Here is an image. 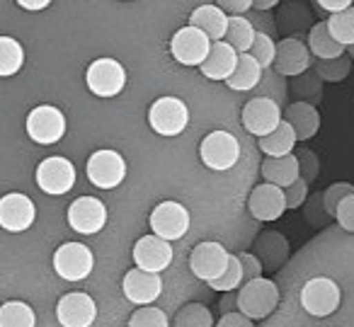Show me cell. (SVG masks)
I'll use <instances>...</instances> for the list:
<instances>
[{
    "mask_svg": "<svg viewBox=\"0 0 354 327\" xmlns=\"http://www.w3.org/2000/svg\"><path fill=\"white\" fill-rule=\"evenodd\" d=\"M189 124V109L180 97H158L156 102L148 107V127L158 133V136L175 138L187 129Z\"/></svg>",
    "mask_w": 354,
    "mask_h": 327,
    "instance_id": "cell-1",
    "label": "cell"
},
{
    "mask_svg": "<svg viewBox=\"0 0 354 327\" xmlns=\"http://www.w3.org/2000/svg\"><path fill=\"white\" fill-rule=\"evenodd\" d=\"M277 306H279V288L272 279H252L238 291V310L245 312L252 320H262V317L272 315Z\"/></svg>",
    "mask_w": 354,
    "mask_h": 327,
    "instance_id": "cell-2",
    "label": "cell"
},
{
    "mask_svg": "<svg viewBox=\"0 0 354 327\" xmlns=\"http://www.w3.org/2000/svg\"><path fill=\"white\" fill-rule=\"evenodd\" d=\"M199 158L214 172H226L241 160V141L231 131H212L199 146Z\"/></svg>",
    "mask_w": 354,
    "mask_h": 327,
    "instance_id": "cell-3",
    "label": "cell"
},
{
    "mask_svg": "<svg viewBox=\"0 0 354 327\" xmlns=\"http://www.w3.org/2000/svg\"><path fill=\"white\" fill-rule=\"evenodd\" d=\"M35 182L44 194L64 196L75 185V165L64 156H49L37 165Z\"/></svg>",
    "mask_w": 354,
    "mask_h": 327,
    "instance_id": "cell-4",
    "label": "cell"
},
{
    "mask_svg": "<svg viewBox=\"0 0 354 327\" xmlns=\"http://www.w3.org/2000/svg\"><path fill=\"white\" fill-rule=\"evenodd\" d=\"M85 175H88L90 185L97 189H117L127 177V160L122 158V153L102 148L88 158Z\"/></svg>",
    "mask_w": 354,
    "mask_h": 327,
    "instance_id": "cell-5",
    "label": "cell"
},
{
    "mask_svg": "<svg viewBox=\"0 0 354 327\" xmlns=\"http://www.w3.org/2000/svg\"><path fill=\"white\" fill-rule=\"evenodd\" d=\"M342 291L339 286L328 277L308 279L301 288V306L308 315L313 317H328L339 308Z\"/></svg>",
    "mask_w": 354,
    "mask_h": 327,
    "instance_id": "cell-6",
    "label": "cell"
},
{
    "mask_svg": "<svg viewBox=\"0 0 354 327\" xmlns=\"http://www.w3.org/2000/svg\"><path fill=\"white\" fill-rule=\"evenodd\" d=\"M241 122L250 136L265 138L284 122V112L272 97L260 95V97H252L250 102H245V107L241 112Z\"/></svg>",
    "mask_w": 354,
    "mask_h": 327,
    "instance_id": "cell-7",
    "label": "cell"
},
{
    "mask_svg": "<svg viewBox=\"0 0 354 327\" xmlns=\"http://www.w3.org/2000/svg\"><path fill=\"white\" fill-rule=\"evenodd\" d=\"M27 136L39 146H54L66 136V117L54 104H39L27 114Z\"/></svg>",
    "mask_w": 354,
    "mask_h": 327,
    "instance_id": "cell-8",
    "label": "cell"
},
{
    "mask_svg": "<svg viewBox=\"0 0 354 327\" xmlns=\"http://www.w3.org/2000/svg\"><path fill=\"white\" fill-rule=\"evenodd\" d=\"M85 83H88V90L95 97H117L127 85V71L117 59H97L88 66Z\"/></svg>",
    "mask_w": 354,
    "mask_h": 327,
    "instance_id": "cell-9",
    "label": "cell"
},
{
    "mask_svg": "<svg viewBox=\"0 0 354 327\" xmlns=\"http://www.w3.org/2000/svg\"><path fill=\"white\" fill-rule=\"evenodd\" d=\"M231 262V252L216 240H204V243L194 245L189 252V272L199 279V281H214L228 269Z\"/></svg>",
    "mask_w": 354,
    "mask_h": 327,
    "instance_id": "cell-10",
    "label": "cell"
},
{
    "mask_svg": "<svg viewBox=\"0 0 354 327\" xmlns=\"http://www.w3.org/2000/svg\"><path fill=\"white\" fill-rule=\"evenodd\" d=\"M95 254L83 243H64L54 252V272L64 281H83L93 274Z\"/></svg>",
    "mask_w": 354,
    "mask_h": 327,
    "instance_id": "cell-11",
    "label": "cell"
},
{
    "mask_svg": "<svg viewBox=\"0 0 354 327\" xmlns=\"http://www.w3.org/2000/svg\"><path fill=\"white\" fill-rule=\"evenodd\" d=\"M148 225L156 235L170 240H183L189 230V211L180 201H160L148 216Z\"/></svg>",
    "mask_w": 354,
    "mask_h": 327,
    "instance_id": "cell-12",
    "label": "cell"
},
{
    "mask_svg": "<svg viewBox=\"0 0 354 327\" xmlns=\"http://www.w3.org/2000/svg\"><path fill=\"white\" fill-rule=\"evenodd\" d=\"M214 41L204 35L202 30L187 25L183 30H177L170 39V54L177 64L183 66H202L207 61L209 51H212Z\"/></svg>",
    "mask_w": 354,
    "mask_h": 327,
    "instance_id": "cell-13",
    "label": "cell"
},
{
    "mask_svg": "<svg viewBox=\"0 0 354 327\" xmlns=\"http://www.w3.org/2000/svg\"><path fill=\"white\" fill-rule=\"evenodd\" d=\"M66 218L78 235H97L107 223V206L97 196H78L68 206Z\"/></svg>",
    "mask_w": 354,
    "mask_h": 327,
    "instance_id": "cell-14",
    "label": "cell"
},
{
    "mask_svg": "<svg viewBox=\"0 0 354 327\" xmlns=\"http://www.w3.org/2000/svg\"><path fill=\"white\" fill-rule=\"evenodd\" d=\"M248 211H250L252 218L262 221V223H272V221H279L281 216L289 211L286 206V194L281 187L270 185V182H262L248 196Z\"/></svg>",
    "mask_w": 354,
    "mask_h": 327,
    "instance_id": "cell-15",
    "label": "cell"
},
{
    "mask_svg": "<svg viewBox=\"0 0 354 327\" xmlns=\"http://www.w3.org/2000/svg\"><path fill=\"white\" fill-rule=\"evenodd\" d=\"M56 317L64 327H90L97 320V303L90 293L71 291L59 298Z\"/></svg>",
    "mask_w": 354,
    "mask_h": 327,
    "instance_id": "cell-16",
    "label": "cell"
},
{
    "mask_svg": "<svg viewBox=\"0 0 354 327\" xmlns=\"http://www.w3.org/2000/svg\"><path fill=\"white\" fill-rule=\"evenodd\" d=\"M131 257H133V264L146 272H165L172 262V245L170 240L160 238V235L151 233V235H143V238L136 240L131 250Z\"/></svg>",
    "mask_w": 354,
    "mask_h": 327,
    "instance_id": "cell-17",
    "label": "cell"
},
{
    "mask_svg": "<svg viewBox=\"0 0 354 327\" xmlns=\"http://www.w3.org/2000/svg\"><path fill=\"white\" fill-rule=\"evenodd\" d=\"M37 218L35 201L22 191H10L0 199V225L8 233H25Z\"/></svg>",
    "mask_w": 354,
    "mask_h": 327,
    "instance_id": "cell-18",
    "label": "cell"
},
{
    "mask_svg": "<svg viewBox=\"0 0 354 327\" xmlns=\"http://www.w3.org/2000/svg\"><path fill=\"white\" fill-rule=\"evenodd\" d=\"M122 291L127 296V301H131L133 306H151L162 293V279L156 272H146L141 267H133L124 277Z\"/></svg>",
    "mask_w": 354,
    "mask_h": 327,
    "instance_id": "cell-19",
    "label": "cell"
},
{
    "mask_svg": "<svg viewBox=\"0 0 354 327\" xmlns=\"http://www.w3.org/2000/svg\"><path fill=\"white\" fill-rule=\"evenodd\" d=\"M310 68V49L308 44L286 37L277 44V59H274V71L286 78H299Z\"/></svg>",
    "mask_w": 354,
    "mask_h": 327,
    "instance_id": "cell-20",
    "label": "cell"
},
{
    "mask_svg": "<svg viewBox=\"0 0 354 327\" xmlns=\"http://www.w3.org/2000/svg\"><path fill=\"white\" fill-rule=\"evenodd\" d=\"M238 61H241V54L233 49L228 41H214L212 51H209L207 61L199 66L204 78L209 80H223L226 83L238 68Z\"/></svg>",
    "mask_w": 354,
    "mask_h": 327,
    "instance_id": "cell-21",
    "label": "cell"
},
{
    "mask_svg": "<svg viewBox=\"0 0 354 327\" xmlns=\"http://www.w3.org/2000/svg\"><path fill=\"white\" fill-rule=\"evenodd\" d=\"M228 22H231V15H228L226 10H221L218 6H212V3L194 8L192 15H189V25L197 27V30H202L212 41L226 39Z\"/></svg>",
    "mask_w": 354,
    "mask_h": 327,
    "instance_id": "cell-22",
    "label": "cell"
},
{
    "mask_svg": "<svg viewBox=\"0 0 354 327\" xmlns=\"http://www.w3.org/2000/svg\"><path fill=\"white\" fill-rule=\"evenodd\" d=\"M260 170H262L265 182L286 189V187H291L301 177V162H299V156H294V153L284 158H265Z\"/></svg>",
    "mask_w": 354,
    "mask_h": 327,
    "instance_id": "cell-23",
    "label": "cell"
},
{
    "mask_svg": "<svg viewBox=\"0 0 354 327\" xmlns=\"http://www.w3.org/2000/svg\"><path fill=\"white\" fill-rule=\"evenodd\" d=\"M284 119L296 129V136H299V141H310V138H313L315 133H318V129H320L318 109H315V104L304 102V100H299V102H291L289 107H286V112H284Z\"/></svg>",
    "mask_w": 354,
    "mask_h": 327,
    "instance_id": "cell-24",
    "label": "cell"
},
{
    "mask_svg": "<svg viewBox=\"0 0 354 327\" xmlns=\"http://www.w3.org/2000/svg\"><path fill=\"white\" fill-rule=\"evenodd\" d=\"M308 49L310 54L315 56L318 61H325V59H337V56H344V49L333 35H330V27L328 22H318L308 30Z\"/></svg>",
    "mask_w": 354,
    "mask_h": 327,
    "instance_id": "cell-25",
    "label": "cell"
},
{
    "mask_svg": "<svg viewBox=\"0 0 354 327\" xmlns=\"http://www.w3.org/2000/svg\"><path fill=\"white\" fill-rule=\"evenodd\" d=\"M296 143H299L296 129L284 119L270 136L260 138V151L265 153L267 158H284V156H291V153H294Z\"/></svg>",
    "mask_w": 354,
    "mask_h": 327,
    "instance_id": "cell-26",
    "label": "cell"
},
{
    "mask_svg": "<svg viewBox=\"0 0 354 327\" xmlns=\"http://www.w3.org/2000/svg\"><path fill=\"white\" fill-rule=\"evenodd\" d=\"M255 254L262 259L265 267L277 269L289 257V243L281 233H262L255 243Z\"/></svg>",
    "mask_w": 354,
    "mask_h": 327,
    "instance_id": "cell-27",
    "label": "cell"
},
{
    "mask_svg": "<svg viewBox=\"0 0 354 327\" xmlns=\"http://www.w3.org/2000/svg\"><path fill=\"white\" fill-rule=\"evenodd\" d=\"M262 66L252 59V54H241V61H238V68L231 78L226 80V85L233 90V93H248V90L257 88L262 80Z\"/></svg>",
    "mask_w": 354,
    "mask_h": 327,
    "instance_id": "cell-28",
    "label": "cell"
},
{
    "mask_svg": "<svg viewBox=\"0 0 354 327\" xmlns=\"http://www.w3.org/2000/svg\"><path fill=\"white\" fill-rule=\"evenodd\" d=\"M255 37H257V30L252 27L250 20H245L243 15H231L226 39L223 41H228L238 54H250L252 44H255Z\"/></svg>",
    "mask_w": 354,
    "mask_h": 327,
    "instance_id": "cell-29",
    "label": "cell"
},
{
    "mask_svg": "<svg viewBox=\"0 0 354 327\" xmlns=\"http://www.w3.org/2000/svg\"><path fill=\"white\" fill-rule=\"evenodd\" d=\"M37 315L30 303L6 301L0 306V327H35Z\"/></svg>",
    "mask_w": 354,
    "mask_h": 327,
    "instance_id": "cell-30",
    "label": "cell"
},
{
    "mask_svg": "<svg viewBox=\"0 0 354 327\" xmlns=\"http://www.w3.org/2000/svg\"><path fill=\"white\" fill-rule=\"evenodd\" d=\"M22 66H25V49L20 41L12 37H0V75L10 78L20 73Z\"/></svg>",
    "mask_w": 354,
    "mask_h": 327,
    "instance_id": "cell-31",
    "label": "cell"
},
{
    "mask_svg": "<svg viewBox=\"0 0 354 327\" xmlns=\"http://www.w3.org/2000/svg\"><path fill=\"white\" fill-rule=\"evenodd\" d=\"M175 327H214V315L202 303H187L177 310Z\"/></svg>",
    "mask_w": 354,
    "mask_h": 327,
    "instance_id": "cell-32",
    "label": "cell"
},
{
    "mask_svg": "<svg viewBox=\"0 0 354 327\" xmlns=\"http://www.w3.org/2000/svg\"><path fill=\"white\" fill-rule=\"evenodd\" d=\"M349 71H352V59H349L347 54L315 64V73H318V78L325 80V83H342L349 75Z\"/></svg>",
    "mask_w": 354,
    "mask_h": 327,
    "instance_id": "cell-33",
    "label": "cell"
},
{
    "mask_svg": "<svg viewBox=\"0 0 354 327\" xmlns=\"http://www.w3.org/2000/svg\"><path fill=\"white\" fill-rule=\"evenodd\" d=\"M328 27H330V35H333L339 44L352 46L354 44V8H347V10L330 15Z\"/></svg>",
    "mask_w": 354,
    "mask_h": 327,
    "instance_id": "cell-34",
    "label": "cell"
},
{
    "mask_svg": "<svg viewBox=\"0 0 354 327\" xmlns=\"http://www.w3.org/2000/svg\"><path fill=\"white\" fill-rule=\"evenodd\" d=\"M243 283H245V279H243V264H241V259H238V254H231L228 269L218 279L209 281V286H212L214 291L228 293V291H241Z\"/></svg>",
    "mask_w": 354,
    "mask_h": 327,
    "instance_id": "cell-35",
    "label": "cell"
},
{
    "mask_svg": "<svg viewBox=\"0 0 354 327\" xmlns=\"http://www.w3.org/2000/svg\"><path fill=\"white\" fill-rule=\"evenodd\" d=\"M129 327H170L165 310L156 306H141L131 312L129 317Z\"/></svg>",
    "mask_w": 354,
    "mask_h": 327,
    "instance_id": "cell-36",
    "label": "cell"
},
{
    "mask_svg": "<svg viewBox=\"0 0 354 327\" xmlns=\"http://www.w3.org/2000/svg\"><path fill=\"white\" fill-rule=\"evenodd\" d=\"M349 194H354V185H349V182H335V185H330L328 189L323 191V211H325V216H328V218H335V214H337V206L342 204Z\"/></svg>",
    "mask_w": 354,
    "mask_h": 327,
    "instance_id": "cell-37",
    "label": "cell"
},
{
    "mask_svg": "<svg viewBox=\"0 0 354 327\" xmlns=\"http://www.w3.org/2000/svg\"><path fill=\"white\" fill-rule=\"evenodd\" d=\"M250 54H252V59L262 66V68H272V66H274V59H277V44L272 41L270 35L257 32L255 44H252Z\"/></svg>",
    "mask_w": 354,
    "mask_h": 327,
    "instance_id": "cell-38",
    "label": "cell"
},
{
    "mask_svg": "<svg viewBox=\"0 0 354 327\" xmlns=\"http://www.w3.org/2000/svg\"><path fill=\"white\" fill-rule=\"evenodd\" d=\"M238 259H241V264H243V279H245V283H250L252 279L262 277L265 264H262V259L257 257L255 252H241L238 254ZM245 283H243V286H245Z\"/></svg>",
    "mask_w": 354,
    "mask_h": 327,
    "instance_id": "cell-39",
    "label": "cell"
},
{
    "mask_svg": "<svg viewBox=\"0 0 354 327\" xmlns=\"http://www.w3.org/2000/svg\"><path fill=\"white\" fill-rule=\"evenodd\" d=\"M284 194H286V206H289V209H301V206L306 204V199H308V182H306L304 177H299L294 185L286 187Z\"/></svg>",
    "mask_w": 354,
    "mask_h": 327,
    "instance_id": "cell-40",
    "label": "cell"
},
{
    "mask_svg": "<svg viewBox=\"0 0 354 327\" xmlns=\"http://www.w3.org/2000/svg\"><path fill=\"white\" fill-rule=\"evenodd\" d=\"M299 162H301V177H304L306 182L318 180L320 162H318V156H315L313 151H299Z\"/></svg>",
    "mask_w": 354,
    "mask_h": 327,
    "instance_id": "cell-41",
    "label": "cell"
},
{
    "mask_svg": "<svg viewBox=\"0 0 354 327\" xmlns=\"http://www.w3.org/2000/svg\"><path fill=\"white\" fill-rule=\"evenodd\" d=\"M335 221H337L342 230H347V233H354V194H349L347 199H344L342 204L337 206Z\"/></svg>",
    "mask_w": 354,
    "mask_h": 327,
    "instance_id": "cell-42",
    "label": "cell"
},
{
    "mask_svg": "<svg viewBox=\"0 0 354 327\" xmlns=\"http://www.w3.org/2000/svg\"><path fill=\"white\" fill-rule=\"evenodd\" d=\"M252 317H248L245 312L233 310V312H223L221 320L216 322V327H255L252 325Z\"/></svg>",
    "mask_w": 354,
    "mask_h": 327,
    "instance_id": "cell-43",
    "label": "cell"
},
{
    "mask_svg": "<svg viewBox=\"0 0 354 327\" xmlns=\"http://www.w3.org/2000/svg\"><path fill=\"white\" fill-rule=\"evenodd\" d=\"M216 6L228 15H245L250 8H255V0H216Z\"/></svg>",
    "mask_w": 354,
    "mask_h": 327,
    "instance_id": "cell-44",
    "label": "cell"
},
{
    "mask_svg": "<svg viewBox=\"0 0 354 327\" xmlns=\"http://www.w3.org/2000/svg\"><path fill=\"white\" fill-rule=\"evenodd\" d=\"M352 3H354V0H318V6L323 8V10H328L330 15L347 10V8H352Z\"/></svg>",
    "mask_w": 354,
    "mask_h": 327,
    "instance_id": "cell-45",
    "label": "cell"
},
{
    "mask_svg": "<svg viewBox=\"0 0 354 327\" xmlns=\"http://www.w3.org/2000/svg\"><path fill=\"white\" fill-rule=\"evenodd\" d=\"M17 6L22 10H30V12H39V10H46V8L54 3V0H15Z\"/></svg>",
    "mask_w": 354,
    "mask_h": 327,
    "instance_id": "cell-46",
    "label": "cell"
},
{
    "mask_svg": "<svg viewBox=\"0 0 354 327\" xmlns=\"http://www.w3.org/2000/svg\"><path fill=\"white\" fill-rule=\"evenodd\" d=\"M233 308H238V293L228 291L221 301V312H233Z\"/></svg>",
    "mask_w": 354,
    "mask_h": 327,
    "instance_id": "cell-47",
    "label": "cell"
},
{
    "mask_svg": "<svg viewBox=\"0 0 354 327\" xmlns=\"http://www.w3.org/2000/svg\"><path fill=\"white\" fill-rule=\"evenodd\" d=\"M277 6H279V0H255V8L262 12L272 10V8H277Z\"/></svg>",
    "mask_w": 354,
    "mask_h": 327,
    "instance_id": "cell-48",
    "label": "cell"
}]
</instances>
